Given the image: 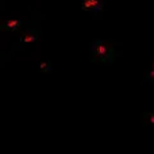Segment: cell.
<instances>
[{"label": "cell", "instance_id": "6da1fadb", "mask_svg": "<svg viewBox=\"0 0 154 154\" xmlns=\"http://www.w3.org/2000/svg\"><path fill=\"white\" fill-rule=\"evenodd\" d=\"M100 5V2L99 0H84L82 2V7L85 10H92V8H97Z\"/></svg>", "mask_w": 154, "mask_h": 154}, {"label": "cell", "instance_id": "5b68a950", "mask_svg": "<svg viewBox=\"0 0 154 154\" xmlns=\"http://www.w3.org/2000/svg\"><path fill=\"white\" fill-rule=\"evenodd\" d=\"M39 66H41V69H46V66H48V64H46V62H41V64H39Z\"/></svg>", "mask_w": 154, "mask_h": 154}, {"label": "cell", "instance_id": "52a82bcc", "mask_svg": "<svg viewBox=\"0 0 154 154\" xmlns=\"http://www.w3.org/2000/svg\"><path fill=\"white\" fill-rule=\"evenodd\" d=\"M149 120H150V123H152V125H154V114H152L149 116Z\"/></svg>", "mask_w": 154, "mask_h": 154}, {"label": "cell", "instance_id": "8992f818", "mask_svg": "<svg viewBox=\"0 0 154 154\" xmlns=\"http://www.w3.org/2000/svg\"><path fill=\"white\" fill-rule=\"evenodd\" d=\"M150 77L154 79V62H153V66H152V70H150Z\"/></svg>", "mask_w": 154, "mask_h": 154}, {"label": "cell", "instance_id": "7a4b0ae2", "mask_svg": "<svg viewBox=\"0 0 154 154\" xmlns=\"http://www.w3.org/2000/svg\"><path fill=\"white\" fill-rule=\"evenodd\" d=\"M96 53H97V56L104 57L107 53H108V48H107L106 45H103V43H100V45L96 46Z\"/></svg>", "mask_w": 154, "mask_h": 154}, {"label": "cell", "instance_id": "277c9868", "mask_svg": "<svg viewBox=\"0 0 154 154\" xmlns=\"http://www.w3.org/2000/svg\"><path fill=\"white\" fill-rule=\"evenodd\" d=\"M23 42L24 43H32V42H35V37L32 34H26L23 37Z\"/></svg>", "mask_w": 154, "mask_h": 154}, {"label": "cell", "instance_id": "3957f363", "mask_svg": "<svg viewBox=\"0 0 154 154\" xmlns=\"http://www.w3.org/2000/svg\"><path fill=\"white\" fill-rule=\"evenodd\" d=\"M5 26H7L8 29H16V27L19 26V19H8Z\"/></svg>", "mask_w": 154, "mask_h": 154}]
</instances>
